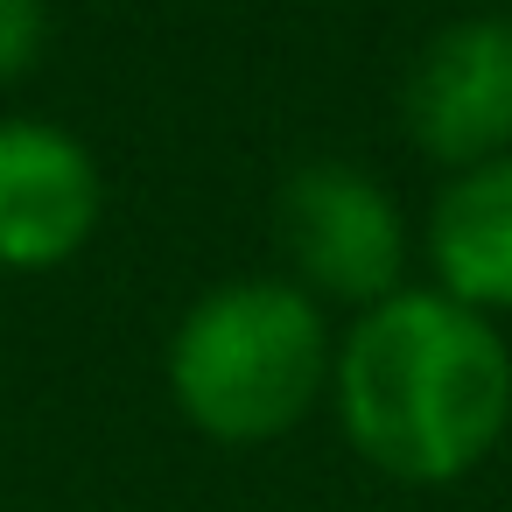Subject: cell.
Instances as JSON below:
<instances>
[{"mask_svg": "<svg viewBox=\"0 0 512 512\" xmlns=\"http://www.w3.org/2000/svg\"><path fill=\"white\" fill-rule=\"evenodd\" d=\"M274 239H281V274L316 295L323 309H372L414 281V225L400 197L337 155L295 162L274 190Z\"/></svg>", "mask_w": 512, "mask_h": 512, "instance_id": "obj_3", "label": "cell"}, {"mask_svg": "<svg viewBox=\"0 0 512 512\" xmlns=\"http://www.w3.org/2000/svg\"><path fill=\"white\" fill-rule=\"evenodd\" d=\"M414 246L442 295L484 316H512V155L442 176Z\"/></svg>", "mask_w": 512, "mask_h": 512, "instance_id": "obj_6", "label": "cell"}, {"mask_svg": "<svg viewBox=\"0 0 512 512\" xmlns=\"http://www.w3.org/2000/svg\"><path fill=\"white\" fill-rule=\"evenodd\" d=\"M358 463L393 484H456L512 428V344L498 316L407 281L337 330L330 400Z\"/></svg>", "mask_w": 512, "mask_h": 512, "instance_id": "obj_1", "label": "cell"}, {"mask_svg": "<svg viewBox=\"0 0 512 512\" xmlns=\"http://www.w3.org/2000/svg\"><path fill=\"white\" fill-rule=\"evenodd\" d=\"M400 134L442 176L512 155V15H456L414 50Z\"/></svg>", "mask_w": 512, "mask_h": 512, "instance_id": "obj_4", "label": "cell"}, {"mask_svg": "<svg viewBox=\"0 0 512 512\" xmlns=\"http://www.w3.org/2000/svg\"><path fill=\"white\" fill-rule=\"evenodd\" d=\"M106 225L99 155L36 113H0V274H57Z\"/></svg>", "mask_w": 512, "mask_h": 512, "instance_id": "obj_5", "label": "cell"}, {"mask_svg": "<svg viewBox=\"0 0 512 512\" xmlns=\"http://www.w3.org/2000/svg\"><path fill=\"white\" fill-rule=\"evenodd\" d=\"M337 323L288 274H239L204 288L162 351L176 414L218 449H267L330 400Z\"/></svg>", "mask_w": 512, "mask_h": 512, "instance_id": "obj_2", "label": "cell"}, {"mask_svg": "<svg viewBox=\"0 0 512 512\" xmlns=\"http://www.w3.org/2000/svg\"><path fill=\"white\" fill-rule=\"evenodd\" d=\"M50 50V0H0V92L22 85Z\"/></svg>", "mask_w": 512, "mask_h": 512, "instance_id": "obj_7", "label": "cell"}]
</instances>
